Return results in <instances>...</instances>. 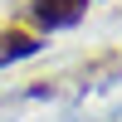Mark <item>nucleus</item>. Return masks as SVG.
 Instances as JSON below:
<instances>
[{
    "instance_id": "f257e3e1",
    "label": "nucleus",
    "mask_w": 122,
    "mask_h": 122,
    "mask_svg": "<svg viewBox=\"0 0 122 122\" xmlns=\"http://www.w3.org/2000/svg\"><path fill=\"white\" fill-rule=\"evenodd\" d=\"M88 15V0H29V20L39 29H73Z\"/></svg>"
},
{
    "instance_id": "f03ea898",
    "label": "nucleus",
    "mask_w": 122,
    "mask_h": 122,
    "mask_svg": "<svg viewBox=\"0 0 122 122\" xmlns=\"http://www.w3.org/2000/svg\"><path fill=\"white\" fill-rule=\"evenodd\" d=\"M29 54H39V34L34 29H25V25H5L0 29V68L20 64V59H29Z\"/></svg>"
}]
</instances>
